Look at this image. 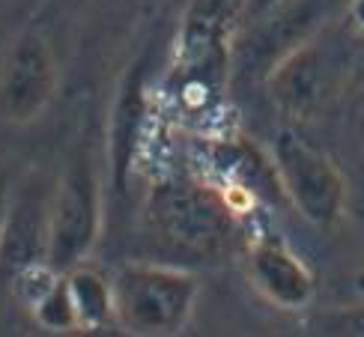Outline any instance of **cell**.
Listing matches in <instances>:
<instances>
[{
	"instance_id": "277c9868",
	"label": "cell",
	"mask_w": 364,
	"mask_h": 337,
	"mask_svg": "<svg viewBox=\"0 0 364 337\" xmlns=\"http://www.w3.org/2000/svg\"><path fill=\"white\" fill-rule=\"evenodd\" d=\"M272 164L281 191L301 218L314 227H335L346 206V179L316 146L296 132H281L272 141Z\"/></svg>"
},
{
	"instance_id": "7a4b0ae2",
	"label": "cell",
	"mask_w": 364,
	"mask_h": 337,
	"mask_svg": "<svg viewBox=\"0 0 364 337\" xmlns=\"http://www.w3.org/2000/svg\"><path fill=\"white\" fill-rule=\"evenodd\" d=\"M119 331L141 337H168L191 323L200 278L164 263H126L114 274Z\"/></svg>"
},
{
	"instance_id": "8992f818",
	"label": "cell",
	"mask_w": 364,
	"mask_h": 337,
	"mask_svg": "<svg viewBox=\"0 0 364 337\" xmlns=\"http://www.w3.org/2000/svg\"><path fill=\"white\" fill-rule=\"evenodd\" d=\"M54 182L45 173H27L6 188L0 215V287H9L27 266L48 260Z\"/></svg>"
},
{
	"instance_id": "52a82bcc",
	"label": "cell",
	"mask_w": 364,
	"mask_h": 337,
	"mask_svg": "<svg viewBox=\"0 0 364 337\" xmlns=\"http://www.w3.org/2000/svg\"><path fill=\"white\" fill-rule=\"evenodd\" d=\"M57 57L51 42L36 30L18 33L0 60V122H36L57 96Z\"/></svg>"
},
{
	"instance_id": "4fadbf2b",
	"label": "cell",
	"mask_w": 364,
	"mask_h": 337,
	"mask_svg": "<svg viewBox=\"0 0 364 337\" xmlns=\"http://www.w3.org/2000/svg\"><path fill=\"white\" fill-rule=\"evenodd\" d=\"M341 90L346 93V99L355 105V108L364 111V36H358V45L343 60Z\"/></svg>"
},
{
	"instance_id": "30bf717a",
	"label": "cell",
	"mask_w": 364,
	"mask_h": 337,
	"mask_svg": "<svg viewBox=\"0 0 364 337\" xmlns=\"http://www.w3.org/2000/svg\"><path fill=\"white\" fill-rule=\"evenodd\" d=\"M63 274H66V287L75 304V316H78V331H87V334L119 331L114 278H108V274L93 266H87V260L66 269Z\"/></svg>"
},
{
	"instance_id": "9a60e30c",
	"label": "cell",
	"mask_w": 364,
	"mask_h": 337,
	"mask_svg": "<svg viewBox=\"0 0 364 337\" xmlns=\"http://www.w3.org/2000/svg\"><path fill=\"white\" fill-rule=\"evenodd\" d=\"M346 21L358 36H364V0H350L346 4Z\"/></svg>"
},
{
	"instance_id": "7c38bea8",
	"label": "cell",
	"mask_w": 364,
	"mask_h": 337,
	"mask_svg": "<svg viewBox=\"0 0 364 337\" xmlns=\"http://www.w3.org/2000/svg\"><path fill=\"white\" fill-rule=\"evenodd\" d=\"M305 326L320 337H364V301L328 304L314 311Z\"/></svg>"
},
{
	"instance_id": "5bb4252c",
	"label": "cell",
	"mask_w": 364,
	"mask_h": 337,
	"mask_svg": "<svg viewBox=\"0 0 364 337\" xmlns=\"http://www.w3.org/2000/svg\"><path fill=\"white\" fill-rule=\"evenodd\" d=\"M287 4H293V0H248V9H245V27L257 24L269 18V15H275L278 9H284Z\"/></svg>"
},
{
	"instance_id": "ba28073f",
	"label": "cell",
	"mask_w": 364,
	"mask_h": 337,
	"mask_svg": "<svg viewBox=\"0 0 364 337\" xmlns=\"http://www.w3.org/2000/svg\"><path fill=\"white\" fill-rule=\"evenodd\" d=\"M248 0H188L176 36V66L188 78L209 81L227 63L230 39L245 27Z\"/></svg>"
},
{
	"instance_id": "2e32d148",
	"label": "cell",
	"mask_w": 364,
	"mask_h": 337,
	"mask_svg": "<svg viewBox=\"0 0 364 337\" xmlns=\"http://www.w3.org/2000/svg\"><path fill=\"white\" fill-rule=\"evenodd\" d=\"M4 200H6V188H0V215H4Z\"/></svg>"
},
{
	"instance_id": "8fae6325",
	"label": "cell",
	"mask_w": 364,
	"mask_h": 337,
	"mask_svg": "<svg viewBox=\"0 0 364 337\" xmlns=\"http://www.w3.org/2000/svg\"><path fill=\"white\" fill-rule=\"evenodd\" d=\"M27 311L33 316V323L45 331H60V334L78 331V316H75V304H72L69 287H66V274H60Z\"/></svg>"
},
{
	"instance_id": "9c48e42d",
	"label": "cell",
	"mask_w": 364,
	"mask_h": 337,
	"mask_svg": "<svg viewBox=\"0 0 364 337\" xmlns=\"http://www.w3.org/2000/svg\"><path fill=\"white\" fill-rule=\"evenodd\" d=\"M251 287L278 311H305L316 296V278L293 245L272 230H257L245 245Z\"/></svg>"
},
{
	"instance_id": "6da1fadb",
	"label": "cell",
	"mask_w": 364,
	"mask_h": 337,
	"mask_svg": "<svg viewBox=\"0 0 364 337\" xmlns=\"http://www.w3.org/2000/svg\"><path fill=\"white\" fill-rule=\"evenodd\" d=\"M149 218L171 245L182 251L218 257L233 245L239 215L221 186L200 179H164L149 191Z\"/></svg>"
},
{
	"instance_id": "5b68a950",
	"label": "cell",
	"mask_w": 364,
	"mask_h": 337,
	"mask_svg": "<svg viewBox=\"0 0 364 337\" xmlns=\"http://www.w3.org/2000/svg\"><path fill=\"white\" fill-rule=\"evenodd\" d=\"M341 75L343 63L323 42L301 39L269 66L266 93L284 119L305 122L320 114L323 105L341 90Z\"/></svg>"
},
{
	"instance_id": "3957f363",
	"label": "cell",
	"mask_w": 364,
	"mask_h": 337,
	"mask_svg": "<svg viewBox=\"0 0 364 337\" xmlns=\"http://www.w3.org/2000/svg\"><path fill=\"white\" fill-rule=\"evenodd\" d=\"M102 233V179L90 149H78L54 182L48 263L57 272L84 263Z\"/></svg>"
}]
</instances>
